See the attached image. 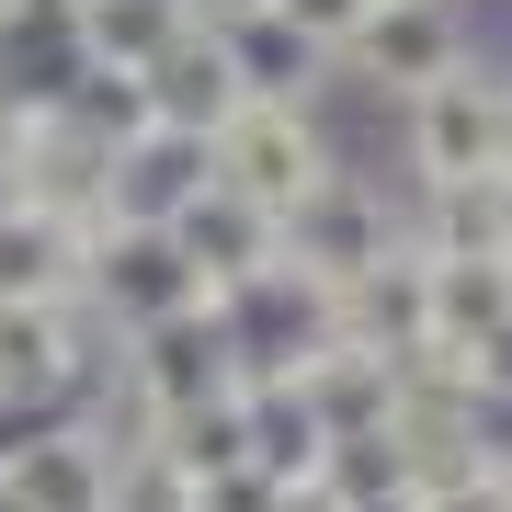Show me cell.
I'll return each instance as SVG.
<instances>
[{"label":"cell","mask_w":512,"mask_h":512,"mask_svg":"<svg viewBox=\"0 0 512 512\" xmlns=\"http://www.w3.org/2000/svg\"><path fill=\"white\" fill-rule=\"evenodd\" d=\"M342 46L365 57L376 80H399V92H433L444 57H456V35H444V0H376V12L353 23Z\"/></svg>","instance_id":"7a4b0ae2"},{"label":"cell","mask_w":512,"mask_h":512,"mask_svg":"<svg viewBox=\"0 0 512 512\" xmlns=\"http://www.w3.org/2000/svg\"><path fill=\"white\" fill-rule=\"evenodd\" d=\"M421 137V171L433 183H501V103H490V69H444L410 114Z\"/></svg>","instance_id":"6da1fadb"},{"label":"cell","mask_w":512,"mask_h":512,"mask_svg":"<svg viewBox=\"0 0 512 512\" xmlns=\"http://www.w3.org/2000/svg\"><path fill=\"white\" fill-rule=\"evenodd\" d=\"M421 512H501V490H490V478H467L456 501H421Z\"/></svg>","instance_id":"277c9868"},{"label":"cell","mask_w":512,"mask_h":512,"mask_svg":"<svg viewBox=\"0 0 512 512\" xmlns=\"http://www.w3.org/2000/svg\"><path fill=\"white\" fill-rule=\"evenodd\" d=\"M365 12H376V0H274V23H285V35H308V46H342Z\"/></svg>","instance_id":"3957f363"},{"label":"cell","mask_w":512,"mask_h":512,"mask_svg":"<svg viewBox=\"0 0 512 512\" xmlns=\"http://www.w3.org/2000/svg\"><path fill=\"white\" fill-rule=\"evenodd\" d=\"M205 12H239V23H251V12H274V0H205Z\"/></svg>","instance_id":"5b68a950"}]
</instances>
